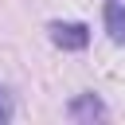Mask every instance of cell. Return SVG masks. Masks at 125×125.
Returning <instances> with one entry per match:
<instances>
[{
	"label": "cell",
	"instance_id": "cell-1",
	"mask_svg": "<svg viewBox=\"0 0 125 125\" xmlns=\"http://www.w3.org/2000/svg\"><path fill=\"white\" fill-rule=\"evenodd\" d=\"M51 43L62 51H82L90 43V27L86 23H51Z\"/></svg>",
	"mask_w": 125,
	"mask_h": 125
},
{
	"label": "cell",
	"instance_id": "cell-2",
	"mask_svg": "<svg viewBox=\"0 0 125 125\" xmlns=\"http://www.w3.org/2000/svg\"><path fill=\"white\" fill-rule=\"evenodd\" d=\"M74 121H94V117H102L105 113V105H102V98H94V94H82V98H74L70 102V109H66Z\"/></svg>",
	"mask_w": 125,
	"mask_h": 125
},
{
	"label": "cell",
	"instance_id": "cell-3",
	"mask_svg": "<svg viewBox=\"0 0 125 125\" xmlns=\"http://www.w3.org/2000/svg\"><path fill=\"white\" fill-rule=\"evenodd\" d=\"M105 31H109L113 43L125 47V4H117V0L105 4Z\"/></svg>",
	"mask_w": 125,
	"mask_h": 125
},
{
	"label": "cell",
	"instance_id": "cell-4",
	"mask_svg": "<svg viewBox=\"0 0 125 125\" xmlns=\"http://www.w3.org/2000/svg\"><path fill=\"white\" fill-rule=\"evenodd\" d=\"M8 117H12V98H8L4 90H0V125H4Z\"/></svg>",
	"mask_w": 125,
	"mask_h": 125
}]
</instances>
